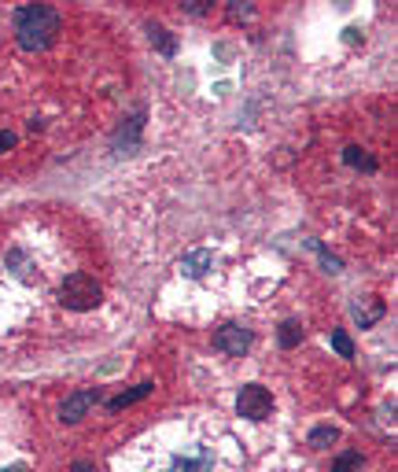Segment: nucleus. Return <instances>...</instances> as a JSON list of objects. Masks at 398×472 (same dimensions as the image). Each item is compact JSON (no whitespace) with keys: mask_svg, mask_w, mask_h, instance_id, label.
Listing matches in <instances>:
<instances>
[{"mask_svg":"<svg viewBox=\"0 0 398 472\" xmlns=\"http://www.w3.org/2000/svg\"><path fill=\"white\" fill-rule=\"evenodd\" d=\"M11 26H15V41L22 48H26V52H41V48H49L56 41L63 19L49 4H22L11 15Z\"/></svg>","mask_w":398,"mask_h":472,"instance_id":"nucleus-1","label":"nucleus"},{"mask_svg":"<svg viewBox=\"0 0 398 472\" xmlns=\"http://www.w3.org/2000/svg\"><path fill=\"white\" fill-rule=\"evenodd\" d=\"M59 299H63L66 310H96L100 299H103V288H100L96 277H88V273H71V277H66V281L59 284Z\"/></svg>","mask_w":398,"mask_h":472,"instance_id":"nucleus-2","label":"nucleus"},{"mask_svg":"<svg viewBox=\"0 0 398 472\" xmlns=\"http://www.w3.org/2000/svg\"><path fill=\"white\" fill-rule=\"evenodd\" d=\"M236 414L248 417V421H265L273 414V395L262 388V384H248V388H240L236 395Z\"/></svg>","mask_w":398,"mask_h":472,"instance_id":"nucleus-3","label":"nucleus"},{"mask_svg":"<svg viewBox=\"0 0 398 472\" xmlns=\"http://www.w3.org/2000/svg\"><path fill=\"white\" fill-rule=\"evenodd\" d=\"M100 402V388H85V391H74V395H66L63 406H59V421L66 424H74L88 414V406H96Z\"/></svg>","mask_w":398,"mask_h":472,"instance_id":"nucleus-4","label":"nucleus"},{"mask_svg":"<svg viewBox=\"0 0 398 472\" xmlns=\"http://www.w3.org/2000/svg\"><path fill=\"white\" fill-rule=\"evenodd\" d=\"M214 347H218V351H225V354H233V358H240L243 351L251 347V332L243 329V325H225V329H218Z\"/></svg>","mask_w":398,"mask_h":472,"instance_id":"nucleus-5","label":"nucleus"},{"mask_svg":"<svg viewBox=\"0 0 398 472\" xmlns=\"http://www.w3.org/2000/svg\"><path fill=\"white\" fill-rule=\"evenodd\" d=\"M170 472H214V454L207 446H192V450L173 458Z\"/></svg>","mask_w":398,"mask_h":472,"instance_id":"nucleus-6","label":"nucleus"},{"mask_svg":"<svg viewBox=\"0 0 398 472\" xmlns=\"http://www.w3.org/2000/svg\"><path fill=\"white\" fill-rule=\"evenodd\" d=\"M151 391H155V384H151V380H144V384H137L133 391H122V395H115V399L107 402V410H111V414H118V410H126V406H133V402L148 399Z\"/></svg>","mask_w":398,"mask_h":472,"instance_id":"nucleus-7","label":"nucleus"},{"mask_svg":"<svg viewBox=\"0 0 398 472\" xmlns=\"http://www.w3.org/2000/svg\"><path fill=\"white\" fill-rule=\"evenodd\" d=\"M210 266H214V255L210 251H188L185 259H181V273L185 277H203Z\"/></svg>","mask_w":398,"mask_h":472,"instance_id":"nucleus-8","label":"nucleus"},{"mask_svg":"<svg viewBox=\"0 0 398 472\" xmlns=\"http://www.w3.org/2000/svg\"><path fill=\"white\" fill-rule=\"evenodd\" d=\"M277 339H280V347H284V351L299 347V343H302V325H299L295 317H292V321H284V325H280V332H277Z\"/></svg>","mask_w":398,"mask_h":472,"instance_id":"nucleus-9","label":"nucleus"},{"mask_svg":"<svg viewBox=\"0 0 398 472\" xmlns=\"http://www.w3.org/2000/svg\"><path fill=\"white\" fill-rule=\"evenodd\" d=\"M365 458L358 454V450H347V454H340L336 461H332V472H362Z\"/></svg>","mask_w":398,"mask_h":472,"instance_id":"nucleus-10","label":"nucleus"},{"mask_svg":"<svg viewBox=\"0 0 398 472\" xmlns=\"http://www.w3.org/2000/svg\"><path fill=\"white\" fill-rule=\"evenodd\" d=\"M336 439H340L336 428H314V432H310V446H314V450H325V446H332Z\"/></svg>","mask_w":398,"mask_h":472,"instance_id":"nucleus-11","label":"nucleus"},{"mask_svg":"<svg viewBox=\"0 0 398 472\" xmlns=\"http://www.w3.org/2000/svg\"><path fill=\"white\" fill-rule=\"evenodd\" d=\"M343 159H347L350 166H362V170H369V174L376 170V159H369V155L362 152V148H347V152H343Z\"/></svg>","mask_w":398,"mask_h":472,"instance_id":"nucleus-12","label":"nucleus"},{"mask_svg":"<svg viewBox=\"0 0 398 472\" xmlns=\"http://www.w3.org/2000/svg\"><path fill=\"white\" fill-rule=\"evenodd\" d=\"M380 314H384V303H380V299H372V307H369V310H362V307H354V317H358V321H362V329H369V325H372V321H376V317H380Z\"/></svg>","mask_w":398,"mask_h":472,"instance_id":"nucleus-13","label":"nucleus"},{"mask_svg":"<svg viewBox=\"0 0 398 472\" xmlns=\"http://www.w3.org/2000/svg\"><path fill=\"white\" fill-rule=\"evenodd\" d=\"M148 30H151V41H155V45H159L166 56H173V48H177V45H173V37H170L163 26H148Z\"/></svg>","mask_w":398,"mask_h":472,"instance_id":"nucleus-14","label":"nucleus"},{"mask_svg":"<svg viewBox=\"0 0 398 472\" xmlns=\"http://www.w3.org/2000/svg\"><path fill=\"white\" fill-rule=\"evenodd\" d=\"M332 347H336L343 358H354V343H350L347 332H332Z\"/></svg>","mask_w":398,"mask_h":472,"instance_id":"nucleus-15","label":"nucleus"},{"mask_svg":"<svg viewBox=\"0 0 398 472\" xmlns=\"http://www.w3.org/2000/svg\"><path fill=\"white\" fill-rule=\"evenodd\" d=\"M229 15H233V19H248V15H251V4H240V0H233V4H229Z\"/></svg>","mask_w":398,"mask_h":472,"instance_id":"nucleus-16","label":"nucleus"},{"mask_svg":"<svg viewBox=\"0 0 398 472\" xmlns=\"http://www.w3.org/2000/svg\"><path fill=\"white\" fill-rule=\"evenodd\" d=\"M11 148H15V133L11 130H0V155L11 152Z\"/></svg>","mask_w":398,"mask_h":472,"instance_id":"nucleus-17","label":"nucleus"},{"mask_svg":"<svg viewBox=\"0 0 398 472\" xmlns=\"http://www.w3.org/2000/svg\"><path fill=\"white\" fill-rule=\"evenodd\" d=\"M185 11H188V15H203L207 4H203V0H192V4H185Z\"/></svg>","mask_w":398,"mask_h":472,"instance_id":"nucleus-18","label":"nucleus"},{"mask_svg":"<svg viewBox=\"0 0 398 472\" xmlns=\"http://www.w3.org/2000/svg\"><path fill=\"white\" fill-rule=\"evenodd\" d=\"M71 472H96V465H93V461H74Z\"/></svg>","mask_w":398,"mask_h":472,"instance_id":"nucleus-19","label":"nucleus"},{"mask_svg":"<svg viewBox=\"0 0 398 472\" xmlns=\"http://www.w3.org/2000/svg\"><path fill=\"white\" fill-rule=\"evenodd\" d=\"M321 259H325V266H328L332 273H336V270H340V259H332V255H328V251H321Z\"/></svg>","mask_w":398,"mask_h":472,"instance_id":"nucleus-20","label":"nucleus"},{"mask_svg":"<svg viewBox=\"0 0 398 472\" xmlns=\"http://www.w3.org/2000/svg\"><path fill=\"white\" fill-rule=\"evenodd\" d=\"M4 472H26V465H11V468H4Z\"/></svg>","mask_w":398,"mask_h":472,"instance_id":"nucleus-21","label":"nucleus"}]
</instances>
